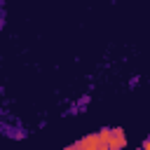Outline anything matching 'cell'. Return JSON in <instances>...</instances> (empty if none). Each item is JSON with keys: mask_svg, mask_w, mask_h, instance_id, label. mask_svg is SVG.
<instances>
[{"mask_svg": "<svg viewBox=\"0 0 150 150\" xmlns=\"http://www.w3.org/2000/svg\"><path fill=\"white\" fill-rule=\"evenodd\" d=\"M110 148H115V150H124L127 148V136H124V129L122 127H115L112 131H110Z\"/></svg>", "mask_w": 150, "mask_h": 150, "instance_id": "cell-1", "label": "cell"}, {"mask_svg": "<svg viewBox=\"0 0 150 150\" xmlns=\"http://www.w3.org/2000/svg\"><path fill=\"white\" fill-rule=\"evenodd\" d=\"M77 143H80V148H82V150H96V148H98V143H101L98 131H96V134H87V136H82Z\"/></svg>", "mask_w": 150, "mask_h": 150, "instance_id": "cell-2", "label": "cell"}, {"mask_svg": "<svg viewBox=\"0 0 150 150\" xmlns=\"http://www.w3.org/2000/svg\"><path fill=\"white\" fill-rule=\"evenodd\" d=\"M63 150H82V148H80V143H73V145H68V148H63Z\"/></svg>", "mask_w": 150, "mask_h": 150, "instance_id": "cell-3", "label": "cell"}, {"mask_svg": "<svg viewBox=\"0 0 150 150\" xmlns=\"http://www.w3.org/2000/svg\"><path fill=\"white\" fill-rule=\"evenodd\" d=\"M143 150H150V138H145V143H143Z\"/></svg>", "mask_w": 150, "mask_h": 150, "instance_id": "cell-4", "label": "cell"}]
</instances>
